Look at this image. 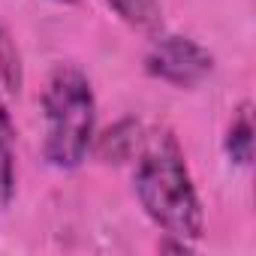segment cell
<instances>
[{"instance_id":"cell-1","label":"cell","mask_w":256,"mask_h":256,"mask_svg":"<svg viewBox=\"0 0 256 256\" xmlns=\"http://www.w3.org/2000/svg\"><path fill=\"white\" fill-rule=\"evenodd\" d=\"M133 190L145 214L178 241H196L205 229L202 202L196 196L184 151L172 133H157L139 154L133 172Z\"/></svg>"},{"instance_id":"cell-2","label":"cell","mask_w":256,"mask_h":256,"mask_svg":"<svg viewBox=\"0 0 256 256\" xmlns=\"http://www.w3.org/2000/svg\"><path fill=\"white\" fill-rule=\"evenodd\" d=\"M42 154L54 169H78L94 145L96 100L88 76L72 64H58L42 90Z\"/></svg>"},{"instance_id":"cell-3","label":"cell","mask_w":256,"mask_h":256,"mask_svg":"<svg viewBox=\"0 0 256 256\" xmlns=\"http://www.w3.org/2000/svg\"><path fill=\"white\" fill-rule=\"evenodd\" d=\"M145 70L148 76L169 82L175 88H196L211 76L214 58L196 40L169 34L151 46V52L145 54Z\"/></svg>"},{"instance_id":"cell-4","label":"cell","mask_w":256,"mask_h":256,"mask_svg":"<svg viewBox=\"0 0 256 256\" xmlns=\"http://www.w3.org/2000/svg\"><path fill=\"white\" fill-rule=\"evenodd\" d=\"M142 145V130H139V124L136 120H118L114 126H108V130L100 136L96 142V157L102 163H124V160H130L133 151Z\"/></svg>"},{"instance_id":"cell-5","label":"cell","mask_w":256,"mask_h":256,"mask_svg":"<svg viewBox=\"0 0 256 256\" xmlns=\"http://www.w3.org/2000/svg\"><path fill=\"white\" fill-rule=\"evenodd\" d=\"M16 196V126L0 100V208H6Z\"/></svg>"},{"instance_id":"cell-6","label":"cell","mask_w":256,"mask_h":256,"mask_svg":"<svg viewBox=\"0 0 256 256\" xmlns=\"http://www.w3.org/2000/svg\"><path fill=\"white\" fill-rule=\"evenodd\" d=\"M226 154L238 166H250V160H253V114H250V102H244L235 112L232 124H229V130H226Z\"/></svg>"},{"instance_id":"cell-7","label":"cell","mask_w":256,"mask_h":256,"mask_svg":"<svg viewBox=\"0 0 256 256\" xmlns=\"http://www.w3.org/2000/svg\"><path fill=\"white\" fill-rule=\"evenodd\" d=\"M106 4L139 30H157L163 24V6L160 0H106Z\"/></svg>"},{"instance_id":"cell-8","label":"cell","mask_w":256,"mask_h":256,"mask_svg":"<svg viewBox=\"0 0 256 256\" xmlns=\"http://www.w3.org/2000/svg\"><path fill=\"white\" fill-rule=\"evenodd\" d=\"M0 76H4L6 88L12 94H18L22 88V64H18V52L12 46V40L6 36V30L0 28Z\"/></svg>"},{"instance_id":"cell-9","label":"cell","mask_w":256,"mask_h":256,"mask_svg":"<svg viewBox=\"0 0 256 256\" xmlns=\"http://www.w3.org/2000/svg\"><path fill=\"white\" fill-rule=\"evenodd\" d=\"M58 4H78V0H58Z\"/></svg>"}]
</instances>
